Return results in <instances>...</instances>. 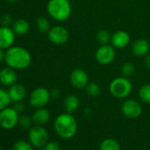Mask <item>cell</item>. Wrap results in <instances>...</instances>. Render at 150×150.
<instances>
[{
  "label": "cell",
  "instance_id": "9c48e42d",
  "mask_svg": "<svg viewBox=\"0 0 150 150\" xmlns=\"http://www.w3.org/2000/svg\"><path fill=\"white\" fill-rule=\"evenodd\" d=\"M48 38L55 45H63L66 43L69 40V32L68 30L60 25L51 27L49 30Z\"/></svg>",
  "mask_w": 150,
  "mask_h": 150
},
{
  "label": "cell",
  "instance_id": "6da1fadb",
  "mask_svg": "<svg viewBox=\"0 0 150 150\" xmlns=\"http://www.w3.org/2000/svg\"><path fill=\"white\" fill-rule=\"evenodd\" d=\"M32 56L24 47L12 46L5 52V63L14 70H25L31 64Z\"/></svg>",
  "mask_w": 150,
  "mask_h": 150
},
{
  "label": "cell",
  "instance_id": "603a6c76",
  "mask_svg": "<svg viewBox=\"0 0 150 150\" xmlns=\"http://www.w3.org/2000/svg\"><path fill=\"white\" fill-rule=\"evenodd\" d=\"M139 99L147 104H150V84H145L139 89Z\"/></svg>",
  "mask_w": 150,
  "mask_h": 150
},
{
  "label": "cell",
  "instance_id": "4dcf8cb0",
  "mask_svg": "<svg viewBox=\"0 0 150 150\" xmlns=\"http://www.w3.org/2000/svg\"><path fill=\"white\" fill-rule=\"evenodd\" d=\"M19 114L22 113L24 110H25V105L22 102H17V103H14V105L13 107Z\"/></svg>",
  "mask_w": 150,
  "mask_h": 150
},
{
  "label": "cell",
  "instance_id": "e575fe53",
  "mask_svg": "<svg viewBox=\"0 0 150 150\" xmlns=\"http://www.w3.org/2000/svg\"><path fill=\"white\" fill-rule=\"evenodd\" d=\"M6 1L8 2V3H11V4H13V3H16L18 0H6Z\"/></svg>",
  "mask_w": 150,
  "mask_h": 150
},
{
  "label": "cell",
  "instance_id": "8d00e7d4",
  "mask_svg": "<svg viewBox=\"0 0 150 150\" xmlns=\"http://www.w3.org/2000/svg\"><path fill=\"white\" fill-rule=\"evenodd\" d=\"M69 1H70V0H69Z\"/></svg>",
  "mask_w": 150,
  "mask_h": 150
},
{
  "label": "cell",
  "instance_id": "83f0119b",
  "mask_svg": "<svg viewBox=\"0 0 150 150\" xmlns=\"http://www.w3.org/2000/svg\"><path fill=\"white\" fill-rule=\"evenodd\" d=\"M32 117L27 116V115H21L19 118V124L20 125L24 128V129H28L31 128V124H32Z\"/></svg>",
  "mask_w": 150,
  "mask_h": 150
},
{
  "label": "cell",
  "instance_id": "ffe728a7",
  "mask_svg": "<svg viewBox=\"0 0 150 150\" xmlns=\"http://www.w3.org/2000/svg\"><path fill=\"white\" fill-rule=\"evenodd\" d=\"M99 150H121V146L117 140L108 138L102 141Z\"/></svg>",
  "mask_w": 150,
  "mask_h": 150
},
{
  "label": "cell",
  "instance_id": "2e32d148",
  "mask_svg": "<svg viewBox=\"0 0 150 150\" xmlns=\"http://www.w3.org/2000/svg\"><path fill=\"white\" fill-rule=\"evenodd\" d=\"M150 45L146 39L139 38L133 42L132 44V52L136 57H145L147 55Z\"/></svg>",
  "mask_w": 150,
  "mask_h": 150
},
{
  "label": "cell",
  "instance_id": "7a4b0ae2",
  "mask_svg": "<svg viewBox=\"0 0 150 150\" xmlns=\"http://www.w3.org/2000/svg\"><path fill=\"white\" fill-rule=\"evenodd\" d=\"M54 129L57 134L65 139L72 138L77 132L78 124L71 113L59 114L54 120Z\"/></svg>",
  "mask_w": 150,
  "mask_h": 150
},
{
  "label": "cell",
  "instance_id": "d4e9b609",
  "mask_svg": "<svg viewBox=\"0 0 150 150\" xmlns=\"http://www.w3.org/2000/svg\"><path fill=\"white\" fill-rule=\"evenodd\" d=\"M121 73L122 76L125 78H130L135 73V66L131 62H126L121 67Z\"/></svg>",
  "mask_w": 150,
  "mask_h": 150
},
{
  "label": "cell",
  "instance_id": "e0dca14e",
  "mask_svg": "<svg viewBox=\"0 0 150 150\" xmlns=\"http://www.w3.org/2000/svg\"><path fill=\"white\" fill-rule=\"evenodd\" d=\"M32 121L35 125H42L43 126L46 125L50 119V111L43 108L36 109V110L32 115Z\"/></svg>",
  "mask_w": 150,
  "mask_h": 150
},
{
  "label": "cell",
  "instance_id": "277c9868",
  "mask_svg": "<svg viewBox=\"0 0 150 150\" xmlns=\"http://www.w3.org/2000/svg\"><path fill=\"white\" fill-rule=\"evenodd\" d=\"M132 84L129 78L124 76L115 78L111 81L109 86L110 93L112 96L117 99L126 98L132 92Z\"/></svg>",
  "mask_w": 150,
  "mask_h": 150
},
{
  "label": "cell",
  "instance_id": "d6986e66",
  "mask_svg": "<svg viewBox=\"0 0 150 150\" xmlns=\"http://www.w3.org/2000/svg\"><path fill=\"white\" fill-rule=\"evenodd\" d=\"M16 35H26L29 29H30V25L29 22L25 20V19H19L16 20L13 23V28H12Z\"/></svg>",
  "mask_w": 150,
  "mask_h": 150
},
{
  "label": "cell",
  "instance_id": "30bf717a",
  "mask_svg": "<svg viewBox=\"0 0 150 150\" xmlns=\"http://www.w3.org/2000/svg\"><path fill=\"white\" fill-rule=\"evenodd\" d=\"M70 82L76 89L86 88L88 82V75L87 71L81 68H75L70 74Z\"/></svg>",
  "mask_w": 150,
  "mask_h": 150
},
{
  "label": "cell",
  "instance_id": "44dd1931",
  "mask_svg": "<svg viewBox=\"0 0 150 150\" xmlns=\"http://www.w3.org/2000/svg\"><path fill=\"white\" fill-rule=\"evenodd\" d=\"M35 26L36 28L39 32L41 33H48L50 28V21L47 18L45 17H38L35 21Z\"/></svg>",
  "mask_w": 150,
  "mask_h": 150
},
{
  "label": "cell",
  "instance_id": "1f68e13d",
  "mask_svg": "<svg viewBox=\"0 0 150 150\" xmlns=\"http://www.w3.org/2000/svg\"><path fill=\"white\" fill-rule=\"evenodd\" d=\"M60 95H61V91L57 88H53L50 90V96L52 98H58L60 96Z\"/></svg>",
  "mask_w": 150,
  "mask_h": 150
},
{
  "label": "cell",
  "instance_id": "484cf974",
  "mask_svg": "<svg viewBox=\"0 0 150 150\" xmlns=\"http://www.w3.org/2000/svg\"><path fill=\"white\" fill-rule=\"evenodd\" d=\"M86 91H87V94L89 96H91V97H96V96H98L100 95L101 88H100V86L97 83H96V82H90L86 87Z\"/></svg>",
  "mask_w": 150,
  "mask_h": 150
},
{
  "label": "cell",
  "instance_id": "8fae6325",
  "mask_svg": "<svg viewBox=\"0 0 150 150\" xmlns=\"http://www.w3.org/2000/svg\"><path fill=\"white\" fill-rule=\"evenodd\" d=\"M121 111L125 117L130 119H135L142 114V107L137 101L133 99H128L122 103Z\"/></svg>",
  "mask_w": 150,
  "mask_h": 150
},
{
  "label": "cell",
  "instance_id": "4fadbf2b",
  "mask_svg": "<svg viewBox=\"0 0 150 150\" xmlns=\"http://www.w3.org/2000/svg\"><path fill=\"white\" fill-rule=\"evenodd\" d=\"M18 75L16 70L6 66L0 70V83L6 87H11L16 83Z\"/></svg>",
  "mask_w": 150,
  "mask_h": 150
},
{
  "label": "cell",
  "instance_id": "9a60e30c",
  "mask_svg": "<svg viewBox=\"0 0 150 150\" xmlns=\"http://www.w3.org/2000/svg\"><path fill=\"white\" fill-rule=\"evenodd\" d=\"M8 94L12 103L22 102L27 96V89L22 84L15 83L9 88Z\"/></svg>",
  "mask_w": 150,
  "mask_h": 150
},
{
  "label": "cell",
  "instance_id": "5b68a950",
  "mask_svg": "<svg viewBox=\"0 0 150 150\" xmlns=\"http://www.w3.org/2000/svg\"><path fill=\"white\" fill-rule=\"evenodd\" d=\"M51 98L50 91L46 88L40 87L34 89L29 96V103L35 109L45 107Z\"/></svg>",
  "mask_w": 150,
  "mask_h": 150
},
{
  "label": "cell",
  "instance_id": "7402d4cb",
  "mask_svg": "<svg viewBox=\"0 0 150 150\" xmlns=\"http://www.w3.org/2000/svg\"><path fill=\"white\" fill-rule=\"evenodd\" d=\"M111 40L110 33L106 29H100L96 34V41L100 45L109 44Z\"/></svg>",
  "mask_w": 150,
  "mask_h": 150
},
{
  "label": "cell",
  "instance_id": "ac0fdd59",
  "mask_svg": "<svg viewBox=\"0 0 150 150\" xmlns=\"http://www.w3.org/2000/svg\"><path fill=\"white\" fill-rule=\"evenodd\" d=\"M64 106L66 112L72 113L76 111L80 107V100L75 95H69L64 101Z\"/></svg>",
  "mask_w": 150,
  "mask_h": 150
},
{
  "label": "cell",
  "instance_id": "836d02e7",
  "mask_svg": "<svg viewBox=\"0 0 150 150\" xmlns=\"http://www.w3.org/2000/svg\"><path fill=\"white\" fill-rule=\"evenodd\" d=\"M4 60H5V52H4V50L0 49V63Z\"/></svg>",
  "mask_w": 150,
  "mask_h": 150
},
{
  "label": "cell",
  "instance_id": "4316f807",
  "mask_svg": "<svg viewBox=\"0 0 150 150\" xmlns=\"http://www.w3.org/2000/svg\"><path fill=\"white\" fill-rule=\"evenodd\" d=\"M33 147L34 146L30 142L26 140H18L13 144L12 150H34Z\"/></svg>",
  "mask_w": 150,
  "mask_h": 150
},
{
  "label": "cell",
  "instance_id": "3957f363",
  "mask_svg": "<svg viewBox=\"0 0 150 150\" xmlns=\"http://www.w3.org/2000/svg\"><path fill=\"white\" fill-rule=\"evenodd\" d=\"M46 9L48 14L57 21H65L71 14L69 0H49Z\"/></svg>",
  "mask_w": 150,
  "mask_h": 150
},
{
  "label": "cell",
  "instance_id": "5bb4252c",
  "mask_svg": "<svg viewBox=\"0 0 150 150\" xmlns=\"http://www.w3.org/2000/svg\"><path fill=\"white\" fill-rule=\"evenodd\" d=\"M110 43L115 49H124L130 43V35L126 31L117 30L111 35Z\"/></svg>",
  "mask_w": 150,
  "mask_h": 150
},
{
  "label": "cell",
  "instance_id": "f1b7e54d",
  "mask_svg": "<svg viewBox=\"0 0 150 150\" xmlns=\"http://www.w3.org/2000/svg\"><path fill=\"white\" fill-rule=\"evenodd\" d=\"M42 150H60V146L58 142L55 140L48 141L42 147Z\"/></svg>",
  "mask_w": 150,
  "mask_h": 150
},
{
  "label": "cell",
  "instance_id": "8992f818",
  "mask_svg": "<svg viewBox=\"0 0 150 150\" xmlns=\"http://www.w3.org/2000/svg\"><path fill=\"white\" fill-rule=\"evenodd\" d=\"M28 139L34 147L41 148L49 141V133L42 125H35L28 132Z\"/></svg>",
  "mask_w": 150,
  "mask_h": 150
},
{
  "label": "cell",
  "instance_id": "7c38bea8",
  "mask_svg": "<svg viewBox=\"0 0 150 150\" xmlns=\"http://www.w3.org/2000/svg\"><path fill=\"white\" fill-rule=\"evenodd\" d=\"M15 35L12 28L6 26L0 27V49L5 50L13 46Z\"/></svg>",
  "mask_w": 150,
  "mask_h": 150
},
{
  "label": "cell",
  "instance_id": "cb8c5ba5",
  "mask_svg": "<svg viewBox=\"0 0 150 150\" xmlns=\"http://www.w3.org/2000/svg\"><path fill=\"white\" fill-rule=\"evenodd\" d=\"M12 101L9 96L8 91L0 88V110L9 107Z\"/></svg>",
  "mask_w": 150,
  "mask_h": 150
},
{
  "label": "cell",
  "instance_id": "ba28073f",
  "mask_svg": "<svg viewBox=\"0 0 150 150\" xmlns=\"http://www.w3.org/2000/svg\"><path fill=\"white\" fill-rule=\"evenodd\" d=\"M95 57L97 63L103 65L111 64L116 57L115 48L110 44L101 45L96 51Z\"/></svg>",
  "mask_w": 150,
  "mask_h": 150
},
{
  "label": "cell",
  "instance_id": "f546056e",
  "mask_svg": "<svg viewBox=\"0 0 150 150\" xmlns=\"http://www.w3.org/2000/svg\"><path fill=\"white\" fill-rule=\"evenodd\" d=\"M0 21H1V26H6V27H10V24L13 23V18L11 17L10 14H7V13L2 15Z\"/></svg>",
  "mask_w": 150,
  "mask_h": 150
},
{
  "label": "cell",
  "instance_id": "52a82bcc",
  "mask_svg": "<svg viewBox=\"0 0 150 150\" xmlns=\"http://www.w3.org/2000/svg\"><path fill=\"white\" fill-rule=\"evenodd\" d=\"M19 113L11 107L0 110V126L3 129L10 130L14 128L19 123Z\"/></svg>",
  "mask_w": 150,
  "mask_h": 150
},
{
  "label": "cell",
  "instance_id": "d6a6232c",
  "mask_svg": "<svg viewBox=\"0 0 150 150\" xmlns=\"http://www.w3.org/2000/svg\"><path fill=\"white\" fill-rule=\"evenodd\" d=\"M144 64L147 69H150V54H147L145 56L144 58Z\"/></svg>",
  "mask_w": 150,
  "mask_h": 150
},
{
  "label": "cell",
  "instance_id": "d590c367",
  "mask_svg": "<svg viewBox=\"0 0 150 150\" xmlns=\"http://www.w3.org/2000/svg\"><path fill=\"white\" fill-rule=\"evenodd\" d=\"M0 150H2V147L1 146H0Z\"/></svg>",
  "mask_w": 150,
  "mask_h": 150
}]
</instances>
